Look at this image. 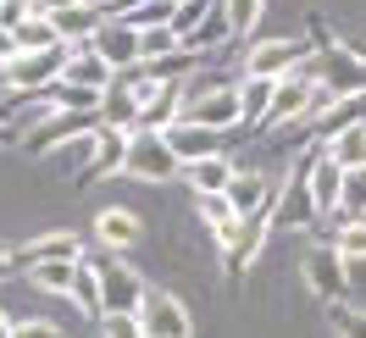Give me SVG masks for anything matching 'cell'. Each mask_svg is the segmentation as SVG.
<instances>
[{
	"mask_svg": "<svg viewBox=\"0 0 366 338\" xmlns=\"http://www.w3.org/2000/svg\"><path fill=\"white\" fill-rule=\"evenodd\" d=\"M211 11V0H183V6H172V34H178V45L200 28V17Z\"/></svg>",
	"mask_w": 366,
	"mask_h": 338,
	"instance_id": "obj_31",
	"label": "cell"
},
{
	"mask_svg": "<svg viewBox=\"0 0 366 338\" xmlns=\"http://www.w3.org/2000/svg\"><path fill=\"white\" fill-rule=\"evenodd\" d=\"M167 6H183V0H167Z\"/></svg>",
	"mask_w": 366,
	"mask_h": 338,
	"instance_id": "obj_44",
	"label": "cell"
},
{
	"mask_svg": "<svg viewBox=\"0 0 366 338\" xmlns=\"http://www.w3.org/2000/svg\"><path fill=\"white\" fill-rule=\"evenodd\" d=\"M67 294H72V305H78L84 316H94V322L106 316V311H100V272H94L89 255H84V261L72 267V289H67Z\"/></svg>",
	"mask_w": 366,
	"mask_h": 338,
	"instance_id": "obj_23",
	"label": "cell"
},
{
	"mask_svg": "<svg viewBox=\"0 0 366 338\" xmlns=\"http://www.w3.org/2000/svg\"><path fill=\"white\" fill-rule=\"evenodd\" d=\"M100 128H117V134H134L139 128V94L128 89V84H122V78H117L112 89L100 94Z\"/></svg>",
	"mask_w": 366,
	"mask_h": 338,
	"instance_id": "obj_18",
	"label": "cell"
},
{
	"mask_svg": "<svg viewBox=\"0 0 366 338\" xmlns=\"http://www.w3.org/2000/svg\"><path fill=\"white\" fill-rule=\"evenodd\" d=\"M333 327H339V338H366V311H355V305H333Z\"/></svg>",
	"mask_w": 366,
	"mask_h": 338,
	"instance_id": "obj_34",
	"label": "cell"
},
{
	"mask_svg": "<svg viewBox=\"0 0 366 338\" xmlns=\"http://www.w3.org/2000/svg\"><path fill=\"white\" fill-rule=\"evenodd\" d=\"M122 23L134 28V34H150V28H167V23H172V6H167V0H144V6L128 11Z\"/></svg>",
	"mask_w": 366,
	"mask_h": 338,
	"instance_id": "obj_30",
	"label": "cell"
},
{
	"mask_svg": "<svg viewBox=\"0 0 366 338\" xmlns=\"http://www.w3.org/2000/svg\"><path fill=\"white\" fill-rule=\"evenodd\" d=\"M89 239H94L100 249L122 255V249H134V244H139V217H128V211H100Z\"/></svg>",
	"mask_w": 366,
	"mask_h": 338,
	"instance_id": "obj_19",
	"label": "cell"
},
{
	"mask_svg": "<svg viewBox=\"0 0 366 338\" xmlns=\"http://www.w3.org/2000/svg\"><path fill=\"white\" fill-rule=\"evenodd\" d=\"M28 17H39V6H34V0H0V28H6V34H17Z\"/></svg>",
	"mask_w": 366,
	"mask_h": 338,
	"instance_id": "obj_33",
	"label": "cell"
},
{
	"mask_svg": "<svg viewBox=\"0 0 366 338\" xmlns=\"http://www.w3.org/2000/svg\"><path fill=\"white\" fill-rule=\"evenodd\" d=\"M217 244H222L228 277H244V272H250V261L261 255V244H267V217H239V222H233Z\"/></svg>",
	"mask_w": 366,
	"mask_h": 338,
	"instance_id": "obj_8",
	"label": "cell"
},
{
	"mask_svg": "<svg viewBox=\"0 0 366 338\" xmlns=\"http://www.w3.org/2000/svg\"><path fill=\"white\" fill-rule=\"evenodd\" d=\"M11 56H17V34H6V28H0V61H11Z\"/></svg>",
	"mask_w": 366,
	"mask_h": 338,
	"instance_id": "obj_39",
	"label": "cell"
},
{
	"mask_svg": "<svg viewBox=\"0 0 366 338\" xmlns=\"http://www.w3.org/2000/svg\"><path fill=\"white\" fill-rule=\"evenodd\" d=\"M122 156H128V134H117V128H94L89 139V161L78 166V183H100L122 172Z\"/></svg>",
	"mask_w": 366,
	"mask_h": 338,
	"instance_id": "obj_15",
	"label": "cell"
},
{
	"mask_svg": "<svg viewBox=\"0 0 366 338\" xmlns=\"http://www.w3.org/2000/svg\"><path fill=\"white\" fill-rule=\"evenodd\" d=\"M61 39H56V28H50V17L39 11V17H28L23 28H17V50H56Z\"/></svg>",
	"mask_w": 366,
	"mask_h": 338,
	"instance_id": "obj_27",
	"label": "cell"
},
{
	"mask_svg": "<svg viewBox=\"0 0 366 338\" xmlns=\"http://www.w3.org/2000/svg\"><path fill=\"white\" fill-rule=\"evenodd\" d=\"M6 144H23V128H17V122H0V150H6Z\"/></svg>",
	"mask_w": 366,
	"mask_h": 338,
	"instance_id": "obj_38",
	"label": "cell"
},
{
	"mask_svg": "<svg viewBox=\"0 0 366 338\" xmlns=\"http://www.w3.org/2000/svg\"><path fill=\"white\" fill-rule=\"evenodd\" d=\"M300 272H305V289L317 294V299L327 305V311L350 299V261H344V249L333 244V239H317V244L305 249Z\"/></svg>",
	"mask_w": 366,
	"mask_h": 338,
	"instance_id": "obj_2",
	"label": "cell"
},
{
	"mask_svg": "<svg viewBox=\"0 0 366 338\" xmlns=\"http://www.w3.org/2000/svg\"><path fill=\"white\" fill-rule=\"evenodd\" d=\"M34 6H39V11L50 17V11H67V6H84V0H34Z\"/></svg>",
	"mask_w": 366,
	"mask_h": 338,
	"instance_id": "obj_40",
	"label": "cell"
},
{
	"mask_svg": "<svg viewBox=\"0 0 366 338\" xmlns=\"http://www.w3.org/2000/svg\"><path fill=\"white\" fill-rule=\"evenodd\" d=\"M50 28H56L61 45H89L94 28H100V11L84 0V6H67V11H50Z\"/></svg>",
	"mask_w": 366,
	"mask_h": 338,
	"instance_id": "obj_20",
	"label": "cell"
},
{
	"mask_svg": "<svg viewBox=\"0 0 366 338\" xmlns=\"http://www.w3.org/2000/svg\"><path fill=\"white\" fill-rule=\"evenodd\" d=\"M94 128H100V116L94 111H50V116H34L23 128V150L28 156H50V150H61V144H89Z\"/></svg>",
	"mask_w": 366,
	"mask_h": 338,
	"instance_id": "obj_3",
	"label": "cell"
},
{
	"mask_svg": "<svg viewBox=\"0 0 366 338\" xmlns=\"http://www.w3.org/2000/svg\"><path fill=\"white\" fill-rule=\"evenodd\" d=\"M89 50H94V56H100L112 72H134V67H139V34H134L128 23H106V17H100Z\"/></svg>",
	"mask_w": 366,
	"mask_h": 338,
	"instance_id": "obj_11",
	"label": "cell"
},
{
	"mask_svg": "<svg viewBox=\"0 0 366 338\" xmlns=\"http://www.w3.org/2000/svg\"><path fill=\"white\" fill-rule=\"evenodd\" d=\"M72 267H78V261H39V267L23 272V277L34 289H45V294H67L72 289Z\"/></svg>",
	"mask_w": 366,
	"mask_h": 338,
	"instance_id": "obj_26",
	"label": "cell"
},
{
	"mask_svg": "<svg viewBox=\"0 0 366 338\" xmlns=\"http://www.w3.org/2000/svg\"><path fill=\"white\" fill-rule=\"evenodd\" d=\"M161 139H167V150L178 156V166H194V161H206V156H228V150H222V134H211L200 122H183V116Z\"/></svg>",
	"mask_w": 366,
	"mask_h": 338,
	"instance_id": "obj_13",
	"label": "cell"
},
{
	"mask_svg": "<svg viewBox=\"0 0 366 338\" xmlns=\"http://www.w3.org/2000/svg\"><path fill=\"white\" fill-rule=\"evenodd\" d=\"M311 150L289 166V178L277 183V200H272V217H267V239L272 233H305L317 222V200H311Z\"/></svg>",
	"mask_w": 366,
	"mask_h": 338,
	"instance_id": "obj_1",
	"label": "cell"
},
{
	"mask_svg": "<svg viewBox=\"0 0 366 338\" xmlns=\"http://www.w3.org/2000/svg\"><path fill=\"white\" fill-rule=\"evenodd\" d=\"M333 244L344 249V261H366V222H355V227H344Z\"/></svg>",
	"mask_w": 366,
	"mask_h": 338,
	"instance_id": "obj_36",
	"label": "cell"
},
{
	"mask_svg": "<svg viewBox=\"0 0 366 338\" xmlns=\"http://www.w3.org/2000/svg\"><path fill=\"white\" fill-rule=\"evenodd\" d=\"M0 338H11V316L0 311Z\"/></svg>",
	"mask_w": 366,
	"mask_h": 338,
	"instance_id": "obj_42",
	"label": "cell"
},
{
	"mask_svg": "<svg viewBox=\"0 0 366 338\" xmlns=\"http://www.w3.org/2000/svg\"><path fill=\"white\" fill-rule=\"evenodd\" d=\"M200 217H206V222L217 227V239H222V233H228V227L239 222V217H233V205L222 200V194H200Z\"/></svg>",
	"mask_w": 366,
	"mask_h": 338,
	"instance_id": "obj_32",
	"label": "cell"
},
{
	"mask_svg": "<svg viewBox=\"0 0 366 338\" xmlns=\"http://www.w3.org/2000/svg\"><path fill=\"white\" fill-rule=\"evenodd\" d=\"M122 172H128V178H139V183H172L183 166H178V156L167 150V139H161V134H144V128H134V134H128Z\"/></svg>",
	"mask_w": 366,
	"mask_h": 338,
	"instance_id": "obj_5",
	"label": "cell"
},
{
	"mask_svg": "<svg viewBox=\"0 0 366 338\" xmlns=\"http://www.w3.org/2000/svg\"><path fill=\"white\" fill-rule=\"evenodd\" d=\"M11 338H67V333L45 316H28V322H11Z\"/></svg>",
	"mask_w": 366,
	"mask_h": 338,
	"instance_id": "obj_35",
	"label": "cell"
},
{
	"mask_svg": "<svg viewBox=\"0 0 366 338\" xmlns=\"http://www.w3.org/2000/svg\"><path fill=\"white\" fill-rule=\"evenodd\" d=\"M67 67V45L56 50H17L11 61H6V78H11V89H28V94H45L56 78Z\"/></svg>",
	"mask_w": 366,
	"mask_h": 338,
	"instance_id": "obj_7",
	"label": "cell"
},
{
	"mask_svg": "<svg viewBox=\"0 0 366 338\" xmlns=\"http://www.w3.org/2000/svg\"><path fill=\"white\" fill-rule=\"evenodd\" d=\"M217 6H222V17H228L233 39H239V34H250V28L261 23V6H267V0H217Z\"/></svg>",
	"mask_w": 366,
	"mask_h": 338,
	"instance_id": "obj_28",
	"label": "cell"
},
{
	"mask_svg": "<svg viewBox=\"0 0 366 338\" xmlns=\"http://www.w3.org/2000/svg\"><path fill=\"white\" fill-rule=\"evenodd\" d=\"M322 150H327V156L339 161L344 172H355V166H366V122H361V128H344V134H339V139H327Z\"/></svg>",
	"mask_w": 366,
	"mask_h": 338,
	"instance_id": "obj_25",
	"label": "cell"
},
{
	"mask_svg": "<svg viewBox=\"0 0 366 338\" xmlns=\"http://www.w3.org/2000/svg\"><path fill=\"white\" fill-rule=\"evenodd\" d=\"M94 272H100V311L106 316H139V305H144V277L139 272H128V261H117V255H100L94 261ZM100 316V322H106Z\"/></svg>",
	"mask_w": 366,
	"mask_h": 338,
	"instance_id": "obj_4",
	"label": "cell"
},
{
	"mask_svg": "<svg viewBox=\"0 0 366 338\" xmlns=\"http://www.w3.org/2000/svg\"><path fill=\"white\" fill-rule=\"evenodd\" d=\"M61 84L67 89H89V94H106L117 84V72L94 56L89 45H67V67H61Z\"/></svg>",
	"mask_w": 366,
	"mask_h": 338,
	"instance_id": "obj_16",
	"label": "cell"
},
{
	"mask_svg": "<svg viewBox=\"0 0 366 338\" xmlns=\"http://www.w3.org/2000/svg\"><path fill=\"white\" fill-rule=\"evenodd\" d=\"M183 122H200V128H211V134L239 128V122H244V116H239V89L222 84V89L200 94V100H183Z\"/></svg>",
	"mask_w": 366,
	"mask_h": 338,
	"instance_id": "obj_9",
	"label": "cell"
},
{
	"mask_svg": "<svg viewBox=\"0 0 366 338\" xmlns=\"http://www.w3.org/2000/svg\"><path fill=\"white\" fill-rule=\"evenodd\" d=\"M100 333H106V338H144V333H139V316H106Z\"/></svg>",
	"mask_w": 366,
	"mask_h": 338,
	"instance_id": "obj_37",
	"label": "cell"
},
{
	"mask_svg": "<svg viewBox=\"0 0 366 338\" xmlns=\"http://www.w3.org/2000/svg\"><path fill=\"white\" fill-rule=\"evenodd\" d=\"M233 166L228 156H206V161H194V166H183V178L194 183V194H228V183H233Z\"/></svg>",
	"mask_w": 366,
	"mask_h": 338,
	"instance_id": "obj_21",
	"label": "cell"
},
{
	"mask_svg": "<svg viewBox=\"0 0 366 338\" xmlns=\"http://www.w3.org/2000/svg\"><path fill=\"white\" fill-rule=\"evenodd\" d=\"M350 50H355V61H361V67H366V39H361V45H350Z\"/></svg>",
	"mask_w": 366,
	"mask_h": 338,
	"instance_id": "obj_43",
	"label": "cell"
},
{
	"mask_svg": "<svg viewBox=\"0 0 366 338\" xmlns=\"http://www.w3.org/2000/svg\"><path fill=\"white\" fill-rule=\"evenodd\" d=\"M311 200H317V217H333L339 211V189H344V166L322 144H311Z\"/></svg>",
	"mask_w": 366,
	"mask_h": 338,
	"instance_id": "obj_17",
	"label": "cell"
},
{
	"mask_svg": "<svg viewBox=\"0 0 366 338\" xmlns=\"http://www.w3.org/2000/svg\"><path fill=\"white\" fill-rule=\"evenodd\" d=\"M178 45V34H172V23L167 28H150V34H139V61H161V56H172Z\"/></svg>",
	"mask_w": 366,
	"mask_h": 338,
	"instance_id": "obj_29",
	"label": "cell"
},
{
	"mask_svg": "<svg viewBox=\"0 0 366 338\" xmlns=\"http://www.w3.org/2000/svg\"><path fill=\"white\" fill-rule=\"evenodd\" d=\"M6 272H11V249L0 244V277H6Z\"/></svg>",
	"mask_w": 366,
	"mask_h": 338,
	"instance_id": "obj_41",
	"label": "cell"
},
{
	"mask_svg": "<svg viewBox=\"0 0 366 338\" xmlns=\"http://www.w3.org/2000/svg\"><path fill=\"white\" fill-rule=\"evenodd\" d=\"M139 333L144 338H189V311H183V299L150 289L144 305H139Z\"/></svg>",
	"mask_w": 366,
	"mask_h": 338,
	"instance_id": "obj_10",
	"label": "cell"
},
{
	"mask_svg": "<svg viewBox=\"0 0 366 338\" xmlns=\"http://www.w3.org/2000/svg\"><path fill=\"white\" fill-rule=\"evenodd\" d=\"M228 39H233V28H228V17H222V6L211 0V11L200 17V28L183 39V50H194V56H211V50H222Z\"/></svg>",
	"mask_w": 366,
	"mask_h": 338,
	"instance_id": "obj_22",
	"label": "cell"
},
{
	"mask_svg": "<svg viewBox=\"0 0 366 338\" xmlns=\"http://www.w3.org/2000/svg\"><path fill=\"white\" fill-rule=\"evenodd\" d=\"M344 227L366 222V166H355V172H344V189H339V211H333Z\"/></svg>",
	"mask_w": 366,
	"mask_h": 338,
	"instance_id": "obj_24",
	"label": "cell"
},
{
	"mask_svg": "<svg viewBox=\"0 0 366 338\" xmlns=\"http://www.w3.org/2000/svg\"><path fill=\"white\" fill-rule=\"evenodd\" d=\"M39 261H84V239H78V233H39L34 244L11 249V272H17V277L34 272Z\"/></svg>",
	"mask_w": 366,
	"mask_h": 338,
	"instance_id": "obj_12",
	"label": "cell"
},
{
	"mask_svg": "<svg viewBox=\"0 0 366 338\" xmlns=\"http://www.w3.org/2000/svg\"><path fill=\"white\" fill-rule=\"evenodd\" d=\"M311 61V45L305 39H261V45L244 50V78H289Z\"/></svg>",
	"mask_w": 366,
	"mask_h": 338,
	"instance_id": "obj_6",
	"label": "cell"
},
{
	"mask_svg": "<svg viewBox=\"0 0 366 338\" xmlns=\"http://www.w3.org/2000/svg\"><path fill=\"white\" fill-rule=\"evenodd\" d=\"M222 200L233 205V217H272V200H277V183L261 178V172H233L228 194Z\"/></svg>",
	"mask_w": 366,
	"mask_h": 338,
	"instance_id": "obj_14",
	"label": "cell"
}]
</instances>
